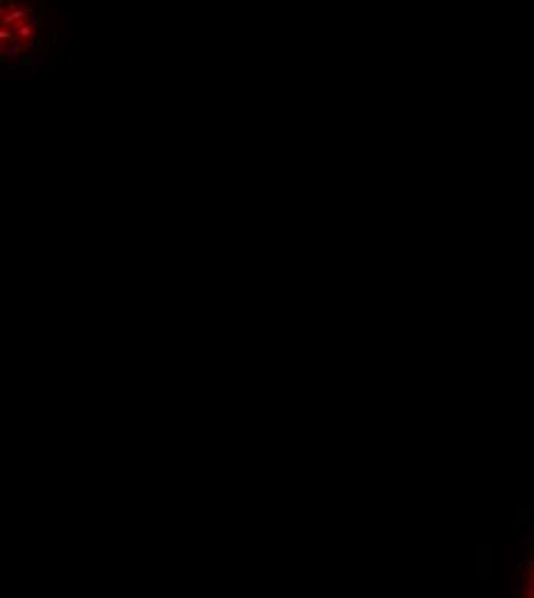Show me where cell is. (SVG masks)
I'll return each instance as SVG.
<instances>
[{
  "mask_svg": "<svg viewBox=\"0 0 534 598\" xmlns=\"http://www.w3.org/2000/svg\"><path fill=\"white\" fill-rule=\"evenodd\" d=\"M509 552V593L518 598L534 596V536L527 534Z\"/></svg>",
  "mask_w": 534,
  "mask_h": 598,
  "instance_id": "obj_1",
  "label": "cell"
},
{
  "mask_svg": "<svg viewBox=\"0 0 534 598\" xmlns=\"http://www.w3.org/2000/svg\"><path fill=\"white\" fill-rule=\"evenodd\" d=\"M477 575L481 580L493 575V545L490 543H481L477 548Z\"/></svg>",
  "mask_w": 534,
  "mask_h": 598,
  "instance_id": "obj_2",
  "label": "cell"
},
{
  "mask_svg": "<svg viewBox=\"0 0 534 598\" xmlns=\"http://www.w3.org/2000/svg\"><path fill=\"white\" fill-rule=\"evenodd\" d=\"M529 513H532V506H518L516 508V522L523 525L529 518Z\"/></svg>",
  "mask_w": 534,
  "mask_h": 598,
  "instance_id": "obj_3",
  "label": "cell"
}]
</instances>
